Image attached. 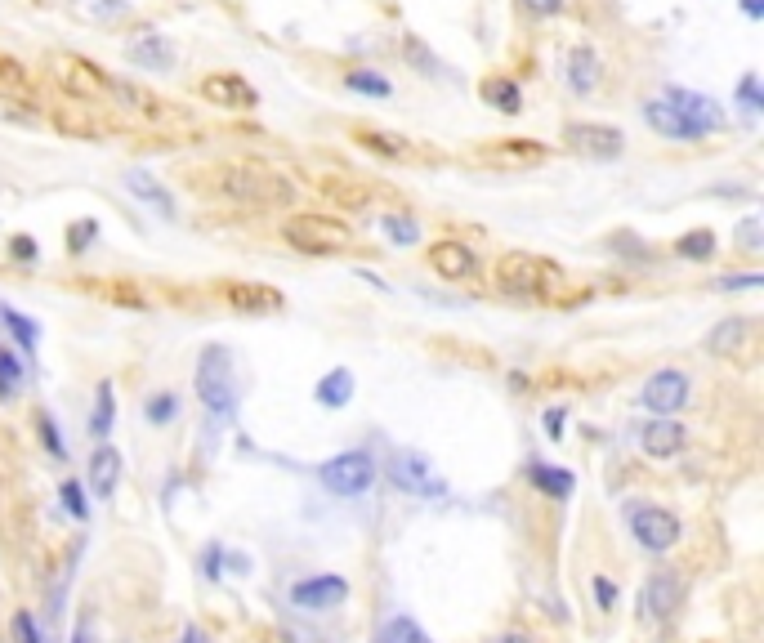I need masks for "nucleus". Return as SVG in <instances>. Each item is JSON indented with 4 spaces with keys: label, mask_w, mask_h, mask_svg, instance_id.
I'll return each instance as SVG.
<instances>
[{
    "label": "nucleus",
    "mask_w": 764,
    "mask_h": 643,
    "mask_svg": "<svg viewBox=\"0 0 764 643\" xmlns=\"http://www.w3.org/2000/svg\"><path fill=\"white\" fill-rule=\"evenodd\" d=\"M219 193L242 201V206H255V210H282V206H291L295 201L291 179H282L278 170H269V166H255V161L224 166V175H219Z\"/></svg>",
    "instance_id": "nucleus-1"
},
{
    "label": "nucleus",
    "mask_w": 764,
    "mask_h": 643,
    "mask_svg": "<svg viewBox=\"0 0 764 643\" xmlns=\"http://www.w3.org/2000/svg\"><path fill=\"white\" fill-rule=\"evenodd\" d=\"M197 398L210 416H233L237 407V385H233V358L224 344H206L197 358Z\"/></svg>",
    "instance_id": "nucleus-2"
},
{
    "label": "nucleus",
    "mask_w": 764,
    "mask_h": 643,
    "mask_svg": "<svg viewBox=\"0 0 764 643\" xmlns=\"http://www.w3.org/2000/svg\"><path fill=\"white\" fill-rule=\"evenodd\" d=\"M282 233H286V242L304 255H336L353 242V228L345 219H331V215H295Z\"/></svg>",
    "instance_id": "nucleus-3"
},
{
    "label": "nucleus",
    "mask_w": 764,
    "mask_h": 643,
    "mask_svg": "<svg viewBox=\"0 0 764 643\" xmlns=\"http://www.w3.org/2000/svg\"><path fill=\"white\" fill-rule=\"evenodd\" d=\"M318 478H322V487H327L331 496L353 501V496H362L371 483H376V460H371L367 451H340V456L322 460Z\"/></svg>",
    "instance_id": "nucleus-4"
},
{
    "label": "nucleus",
    "mask_w": 764,
    "mask_h": 643,
    "mask_svg": "<svg viewBox=\"0 0 764 643\" xmlns=\"http://www.w3.org/2000/svg\"><path fill=\"white\" fill-rule=\"evenodd\" d=\"M555 282H563V273L555 264H546V259H537V255H505L501 264H496V286L501 291H510V295H541V291H550Z\"/></svg>",
    "instance_id": "nucleus-5"
},
{
    "label": "nucleus",
    "mask_w": 764,
    "mask_h": 643,
    "mask_svg": "<svg viewBox=\"0 0 764 643\" xmlns=\"http://www.w3.org/2000/svg\"><path fill=\"white\" fill-rule=\"evenodd\" d=\"M626 518H630V536H635L648 554L675 550L680 536H684V523L675 518V510H666V505H630Z\"/></svg>",
    "instance_id": "nucleus-6"
},
{
    "label": "nucleus",
    "mask_w": 764,
    "mask_h": 643,
    "mask_svg": "<svg viewBox=\"0 0 764 643\" xmlns=\"http://www.w3.org/2000/svg\"><path fill=\"white\" fill-rule=\"evenodd\" d=\"M50 72L63 90L76 94V99H99V94L112 90V76L103 72L99 63L81 59V54H50Z\"/></svg>",
    "instance_id": "nucleus-7"
},
{
    "label": "nucleus",
    "mask_w": 764,
    "mask_h": 643,
    "mask_svg": "<svg viewBox=\"0 0 764 643\" xmlns=\"http://www.w3.org/2000/svg\"><path fill=\"white\" fill-rule=\"evenodd\" d=\"M639 398H644V407L653 411V416H675V411H684L693 402V380L684 376V371L666 367V371H657V376H648V385Z\"/></svg>",
    "instance_id": "nucleus-8"
},
{
    "label": "nucleus",
    "mask_w": 764,
    "mask_h": 643,
    "mask_svg": "<svg viewBox=\"0 0 764 643\" xmlns=\"http://www.w3.org/2000/svg\"><path fill=\"white\" fill-rule=\"evenodd\" d=\"M563 143L577 152H586V157H599V161H613L622 157L626 148V134L617 126H604V121H572L568 130H563Z\"/></svg>",
    "instance_id": "nucleus-9"
},
{
    "label": "nucleus",
    "mask_w": 764,
    "mask_h": 643,
    "mask_svg": "<svg viewBox=\"0 0 764 643\" xmlns=\"http://www.w3.org/2000/svg\"><path fill=\"white\" fill-rule=\"evenodd\" d=\"M349 599V581L336 572H318V577H304L291 585V603L300 612H331Z\"/></svg>",
    "instance_id": "nucleus-10"
},
{
    "label": "nucleus",
    "mask_w": 764,
    "mask_h": 643,
    "mask_svg": "<svg viewBox=\"0 0 764 643\" xmlns=\"http://www.w3.org/2000/svg\"><path fill=\"white\" fill-rule=\"evenodd\" d=\"M680 603H684V581L675 577L671 568L653 572V577L644 581V590H639V608H644L648 621H671Z\"/></svg>",
    "instance_id": "nucleus-11"
},
{
    "label": "nucleus",
    "mask_w": 764,
    "mask_h": 643,
    "mask_svg": "<svg viewBox=\"0 0 764 643\" xmlns=\"http://www.w3.org/2000/svg\"><path fill=\"white\" fill-rule=\"evenodd\" d=\"M639 447H644V456H653V460H671L689 447V425H680V420H671V416H653L644 429H639Z\"/></svg>",
    "instance_id": "nucleus-12"
},
{
    "label": "nucleus",
    "mask_w": 764,
    "mask_h": 643,
    "mask_svg": "<svg viewBox=\"0 0 764 643\" xmlns=\"http://www.w3.org/2000/svg\"><path fill=\"white\" fill-rule=\"evenodd\" d=\"M429 268H434L443 282H470L479 273V251H470L465 242H434L429 246Z\"/></svg>",
    "instance_id": "nucleus-13"
},
{
    "label": "nucleus",
    "mask_w": 764,
    "mask_h": 643,
    "mask_svg": "<svg viewBox=\"0 0 764 643\" xmlns=\"http://www.w3.org/2000/svg\"><path fill=\"white\" fill-rule=\"evenodd\" d=\"M394 478H398V487H407V492H416V496H443L447 492V483L434 474V460L420 456V451H398Z\"/></svg>",
    "instance_id": "nucleus-14"
},
{
    "label": "nucleus",
    "mask_w": 764,
    "mask_h": 643,
    "mask_svg": "<svg viewBox=\"0 0 764 643\" xmlns=\"http://www.w3.org/2000/svg\"><path fill=\"white\" fill-rule=\"evenodd\" d=\"M202 99L215 103V108H233V112H251L255 103H260L255 90L237 72H210L202 81Z\"/></svg>",
    "instance_id": "nucleus-15"
},
{
    "label": "nucleus",
    "mask_w": 764,
    "mask_h": 643,
    "mask_svg": "<svg viewBox=\"0 0 764 643\" xmlns=\"http://www.w3.org/2000/svg\"><path fill=\"white\" fill-rule=\"evenodd\" d=\"M546 143L537 139H496L487 143V148L479 152V161H487V166H501V170H523V166H541L546 161Z\"/></svg>",
    "instance_id": "nucleus-16"
},
{
    "label": "nucleus",
    "mask_w": 764,
    "mask_h": 643,
    "mask_svg": "<svg viewBox=\"0 0 764 643\" xmlns=\"http://www.w3.org/2000/svg\"><path fill=\"white\" fill-rule=\"evenodd\" d=\"M126 59L143 67V72H170L175 67V45L161 32H135L126 41Z\"/></svg>",
    "instance_id": "nucleus-17"
},
{
    "label": "nucleus",
    "mask_w": 764,
    "mask_h": 643,
    "mask_svg": "<svg viewBox=\"0 0 764 643\" xmlns=\"http://www.w3.org/2000/svg\"><path fill=\"white\" fill-rule=\"evenodd\" d=\"M666 103H675V108H680L702 134H711V130L724 126V108H720L715 99H706V94H693V90H680V85H671V90H666Z\"/></svg>",
    "instance_id": "nucleus-18"
},
{
    "label": "nucleus",
    "mask_w": 764,
    "mask_h": 643,
    "mask_svg": "<svg viewBox=\"0 0 764 643\" xmlns=\"http://www.w3.org/2000/svg\"><path fill=\"white\" fill-rule=\"evenodd\" d=\"M85 483H90V492L99 496V501H112V492H117V483H121V451L103 443L90 456V465H85Z\"/></svg>",
    "instance_id": "nucleus-19"
},
{
    "label": "nucleus",
    "mask_w": 764,
    "mask_h": 643,
    "mask_svg": "<svg viewBox=\"0 0 764 643\" xmlns=\"http://www.w3.org/2000/svg\"><path fill=\"white\" fill-rule=\"evenodd\" d=\"M644 121L653 126L657 134H666V139H706L702 130L693 126L689 117H684L675 103H666V99H648L644 103Z\"/></svg>",
    "instance_id": "nucleus-20"
},
{
    "label": "nucleus",
    "mask_w": 764,
    "mask_h": 643,
    "mask_svg": "<svg viewBox=\"0 0 764 643\" xmlns=\"http://www.w3.org/2000/svg\"><path fill=\"white\" fill-rule=\"evenodd\" d=\"M224 300H228V309H237V313H278L282 309V295L273 291V286H260V282H228Z\"/></svg>",
    "instance_id": "nucleus-21"
},
{
    "label": "nucleus",
    "mask_w": 764,
    "mask_h": 643,
    "mask_svg": "<svg viewBox=\"0 0 764 643\" xmlns=\"http://www.w3.org/2000/svg\"><path fill=\"white\" fill-rule=\"evenodd\" d=\"M353 139H358L367 152L385 157V161H403L407 152H412V143H407L403 134H389V130H376V126H358L353 130Z\"/></svg>",
    "instance_id": "nucleus-22"
},
{
    "label": "nucleus",
    "mask_w": 764,
    "mask_h": 643,
    "mask_svg": "<svg viewBox=\"0 0 764 643\" xmlns=\"http://www.w3.org/2000/svg\"><path fill=\"white\" fill-rule=\"evenodd\" d=\"M568 85H572V94H595V85H599V54L595 50L577 45V50L568 54Z\"/></svg>",
    "instance_id": "nucleus-23"
},
{
    "label": "nucleus",
    "mask_w": 764,
    "mask_h": 643,
    "mask_svg": "<svg viewBox=\"0 0 764 643\" xmlns=\"http://www.w3.org/2000/svg\"><path fill=\"white\" fill-rule=\"evenodd\" d=\"M747 331H751L747 318H724L711 335H706V349H711L715 358H733V353L742 349V340H747Z\"/></svg>",
    "instance_id": "nucleus-24"
},
{
    "label": "nucleus",
    "mask_w": 764,
    "mask_h": 643,
    "mask_svg": "<svg viewBox=\"0 0 764 643\" xmlns=\"http://www.w3.org/2000/svg\"><path fill=\"white\" fill-rule=\"evenodd\" d=\"M126 188L135 197H143L152 210H161L166 219H175V201H170V193L161 184H152V175H143V170H126Z\"/></svg>",
    "instance_id": "nucleus-25"
},
{
    "label": "nucleus",
    "mask_w": 764,
    "mask_h": 643,
    "mask_svg": "<svg viewBox=\"0 0 764 643\" xmlns=\"http://www.w3.org/2000/svg\"><path fill=\"white\" fill-rule=\"evenodd\" d=\"M528 478H532V483H537L546 496H555V501H568L572 487H577L568 469H550V465H541V460H532V465H528Z\"/></svg>",
    "instance_id": "nucleus-26"
},
{
    "label": "nucleus",
    "mask_w": 764,
    "mask_h": 643,
    "mask_svg": "<svg viewBox=\"0 0 764 643\" xmlns=\"http://www.w3.org/2000/svg\"><path fill=\"white\" fill-rule=\"evenodd\" d=\"M318 188L336 201V206H345V210H367L371 206V193L362 184H353V179H336V175H331V179H322Z\"/></svg>",
    "instance_id": "nucleus-27"
},
{
    "label": "nucleus",
    "mask_w": 764,
    "mask_h": 643,
    "mask_svg": "<svg viewBox=\"0 0 764 643\" xmlns=\"http://www.w3.org/2000/svg\"><path fill=\"white\" fill-rule=\"evenodd\" d=\"M349 398H353V371L349 367H336V371H327V376L318 380V402L322 407H345Z\"/></svg>",
    "instance_id": "nucleus-28"
},
{
    "label": "nucleus",
    "mask_w": 764,
    "mask_h": 643,
    "mask_svg": "<svg viewBox=\"0 0 764 643\" xmlns=\"http://www.w3.org/2000/svg\"><path fill=\"white\" fill-rule=\"evenodd\" d=\"M112 416H117L112 380H99V389H94V411H90V434L94 438H108L112 434Z\"/></svg>",
    "instance_id": "nucleus-29"
},
{
    "label": "nucleus",
    "mask_w": 764,
    "mask_h": 643,
    "mask_svg": "<svg viewBox=\"0 0 764 643\" xmlns=\"http://www.w3.org/2000/svg\"><path fill=\"white\" fill-rule=\"evenodd\" d=\"M483 99L492 103L496 112H519V108H523L519 85L505 81V76H492V81H483Z\"/></svg>",
    "instance_id": "nucleus-30"
},
{
    "label": "nucleus",
    "mask_w": 764,
    "mask_h": 643,
    "mask_svg": "<svg viewBox=\"0 0 764 643\" xmlns=\"http://www.w3.org/2000/svg\"><path fill=\"white\" fill-rule=\"evenodd\" d=\"M380 228H385V237L394 246H416L420 242V224L412 215H403V210H394V215H380Z\"/></svg>",
    "instance_id": "nucleus-31"
},
{
    "label": "nucleus",
    "mask_w": 764,
    "mask_h": 643,
    "mask_svg": "<svg viewBox=\"0 0 764 643\" xmlns=\"http://www.w3.org/2000/svg\"><path fill=\"white\" fill-rule=\"evenodd\" d=\"M376 643H434V639H429L412 617H389L385 626H380V639H376Z\"/></svg>",
    "instance_id": "nucleus-32"
},
{
    "label": "nucleus",
    "mask_w": 764,
    "mask_h": 643,
    "mask_svg": "<svg viewBox=\"0 0 764 643\" xmlns=\"http://www.w3.org/2000/svg\"><path fill=\"white\" fill-rule=\"evenodd\" d=\"M675 255L680 259H711L715 255V233L711 228H697V233L680 237V242H675Z\"/></svg>",
    "instance_id": "nucleus-33"
},
{
    "label": "nucleus",
    "mask_w": 764,
    "mask_h": 643,
    "mask_svg": "<svg viewBox=\"0 0 764 643\" xmlns=\"http://www.w3.org/2000/svg\"><path fill=\"white\" fill-rule=\"evenodd\" d=\"M18 389H23V358L0 349V398H14Z\"/></svg>",
    "instance_id": "nucleus-34"
},
{
    "label": "nucleus",
    "mask_w": 764,
    "mask_h": 643,
    "mask_svg": "<svg viewBox=\"0 0 764 643\" xmlns=\"http://www.w3.org/2000/svg\"><path fill=\"white\" fill-rule=\"evenodd\" d=\"M143 416H148V425H170V420L179 416V398L175 393H152L148 402H143Z\"/></svg>",
    "instance_id": "nucleus-35"
},
{
    "label": "nucleus",
    "mask_w": 764,
    "mask_h": 643,
    "mask_svg": "<svg viewBox=\"0 0 764 643\" xmlns=\"http://www.w3.org/2000/svg\"><path fill=\"white\" fill-rule=\"evenodd\" d=\"M345 85H349V90H358V94H376V99H389V94H394V85H389L385 76L367 72V67H358V72H349V76H345Z\"/></svg>",
    "instance_id": "nucleus-36"
},
{
    "label": "nucleus",
    "mask_w": 764,
    "mask_h": 643,
    "mask_svg": "<svg viewBox=\"0 0 764 643\" xmlns=\"http://www.w3.org/2000/svg\"><path fill=\"white\" fill-rule=\"evenodd\" d=\"M5 322H9V331L18 335V344H23V353H36V335H41V331H36V322L27 318V313H14V309L5 313Z\"/></svg>",
    "instance_id": "nucleus-37"
},
{
    "label": "nucleus",
    "mask_w": 764,
    "mask_h": 643,
    "mask_svg": "<svg viewBox=\"0 0 764 643\" xmlns=\"http://www.w3.org/2000/svg\"><path fill=\"white\" fill-rule=\"evenodd\" d=\"M403 54H407V59H412L425 76H438V72H443V63H438L434 54H429L425 45H420V36H407V41H403Z\"/></svg>",
    "instance_id": "nucleus-38"
},
{
    "label": "nucleus",
    "mask_w": 764,
    "mask_h": 643,
    "mask_svg": "<svg viewBox=\"0 0 764 643\" xmlns=\"http://www.w3.org/2000/svg\"><path fill=\"white\" fill-rule=\"evenodd\" d=\"M59 496H63V505H68L72 518H90V505H85V487L81 483H63Z\"/></svg>",
    "instance_id": "nucleus-39"
},
{
    "label": "nucleus",
    "mask_w": 764,
    "mask_h": 643,
    "mask_svg": "<svg viewBox=\"0 0 764 643\" xmlns=\"http://www.w3.org/2000/svg\"><path fill=\"white\" fill-rule=\"evenodd\" d=\"M14 643H45V639H41V630H36V621H32V612H27V608H18V612H14Z\"/></svg>",
    "instance_id": "nucleus-40"
},
{
    "label": "nucleus",
    "mask_w": 764,
    "mask_h": 643,
    "mask_svg": "<svg viewBox=\"0 0 764 643\" xmlns=\"http://www.w3.org/2000/svg\"><path fill=\"white\" fill-rule=\"evenodd\" d=\"M59 130H68V134H85V139H99V126H94L90 117H72V112H59Z\"/></svg>",
    "instance_id": "nucleus-41"
},
{
    "label": "nucleus",
    "mask_w": 764,
    "mask_h": 643,
    "mask_svg": "<svg viewBox=\"0 0 764 643\" xmlns=\"http://www.w3.org/2000/svg\"><path fill=\"white\" fill-rule=\"evenodd\" d=\"M41 443L54 451V456H68V447H63V438H59V425H54V416H41Z\"/></svg>",
    "instance_id": "nucleus-42"
},
{
    "label": "nucleus",
    "mask_w": 764,
    "mask_h": 643,
    "mask_svg": "<svg viewBox=\"0 0 764 643\" xmlns=\"http://www.w3.org/2000/svg\"><path fill=\"white\" fill-rule=\"evenodd\" d=\"M738 99H742V108H747V112H760V108H764V103H760V81H756V76H747V81L738 85Z\"/></svg>",
    "instance_id": "nucleus-43"
},
{
    "label": "nucleus",
    "mask_w": 764,
    "mask_h": 643,
    "mask_svg": "<svg viewBox=\"0 0 764 643\" xmlns=\"http://www.w3.org/2000/svg\"><path fill=\"white\" fill-rule=\"evenodd\" d=\"M738 242L747 246V251H760V219L751 215V219H742V228H738Z\"/></svg>",
    "instance_id": "nucleus-44"
},
{
    "label": "nucleus",
    "mask_w": 764,
    "mask_h": 643,
    "mask_svg": "<svg viewBox=\"0 0 764 643\" xmlns=\"http://www.w3.org/2000/svg\"><path fill=\"white\" fill-rule=\"evenodd\" d=\"M595 599H599V608H613V603H617V585L608 581V577H595Z\"/></svg>",
    "instance_id": "nucleus-45"
},
{
    "label": "nucleus",
    "mask_w": 764,
    "mask_h": 643,
    "mask_svg": "<svg viewBox=\"0 0 764 643\" xmlns=\"http://www.w3.org/2000/svg\"><path fill=\"white\" fill-rule=\"evenodd\" d=\"M90 237H94V224H72V233H68L72 255H81V242H90Z\"/></svg>",
    "instance_id": "nucleus-46"
},
{
    "label": "nucleus",
    "mask_w": 764,
    "mask_h": 643,
    "mask_svg": "<svg viewBox=\"0 0 764 643\" xmlns=\"http://www.w3.org/2000/svg\"><path fill=\"white\" fill-rule=\"evenodd\" d=\"M9 251H14V259L32 264V259H36V242H32V237H14V246H9Z\"/></svg>",
    "instance_id": "nucleus-47"
},
{
    "label": "nucleus",
    "mask_w": 764,
    "mask_h": 643,
    "mask_svg": "<svg viewBox=\"0 0 764 643\" xmlns=\"http://www.w3.org/2000/svg\"><path fill=\"white\" fill-rule=\"evenodd\" d=\"M724 291H747V286H760V277L756 273H742V277H724Z\"/></svg>",
    "instance_id": "nucleus-48"
},
{
    "label": "nucleus",
    "mask_w": 764,
    "mask_h": 643,
    "mask_svg": "<svg viewBox=\"0 0 764 643\" xmlns=\"http://www.w3.org/2000/svg\"><path fill=\"white\" fill-rule=\"evenodd\" d=\"M523 5H528L532 14H555V9L563 5V0H523Z\"/></svg>",
    "instance_id": "nucleus-49"
},
{
    "label": "nucleus",
    "mask_w": 764,
    "mask_h": 643,
    "mask_svg": "<svg viewBox=\"0 0 764 643\" xmlns=\"http://www.w3.org/2000/svg\"><path fill=\"white\" fill-rule=\"evenodd\" d=\"M559 425H563V411H546V434H550V438H559V434H563Z\"/></svg>",
    "instance_id": "nucleus-50"
},
{
    "label": "nucleus",
    "mask_w": 764,
    "mask_h": 643,
    "mask_svg": "<svg viewBox=\"0 0 764 643\" xmlns=\"http://www.w3.org/2000/svg\"><path fill=\"white\" fill-rule=\"evenodd\" d=\"M742 9H747L751 18H764V0H742Z\"/></svg>",
    "instance_id": "nucleus-51"
},
{
    "label": "nucleus",
    "mask_w": 764,
    "mask_h": 643,
    "mask_svg": "<svg viewBox=\"0 0 764 643\" xmlns=\"http://www.w3.org/2000/svg\"><path fill=\"white\" fill-rule=\"evenodd\" d=\"M179 643H206V639H202V630H197V626H188L184 635H179Z\"/></svg>",
    "instance_id": "nucleus-52"
},
{
    "label": "nucleus",
    "mask_w": 764,
    "mask_h": 643,
    "mask_svg": "<svg viewBox=\"0 0 764 643\" xmlns=\"http://www.w3.org/2000/svg\"><path fill=\"white\" fill-rule=\"evenodd\" d=\"M496 643H532V639H528V635H501Z\"/></svg>",
    "instance_id": "nucleus-53"
}]
</instances>
